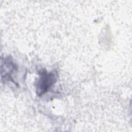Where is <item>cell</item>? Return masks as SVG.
I'll use <instances>...</instances> for the list:
<instances>
[{
    "label": "cell",
    "mask_w": 132,
    "mask_h": 132,
    "mask_svg": "<svg viewBox=\"0 0 132 132\" xmlns=\"http://www.w3.org/2000/svg\"><path fill=\"white\" fill-rule=\"evenodd\" d=\"M39 75L40 77L36 85V91L38 95H41L46 92L55 82L56 77L54 73H47L45 70L42 71Z\"/></svg>",
    "instance_id": "cell-1"
}]
</instances>
